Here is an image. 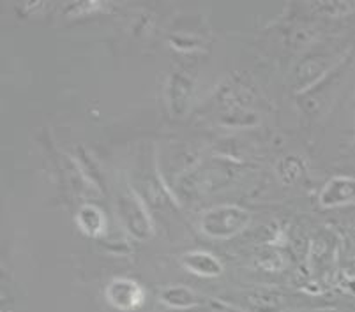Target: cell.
Masks as SVG:
<instances>
[{
  "instance_id": "1",
  "label": "cell",
  "mask_w": 355,
  "mask_h": 312,
  "mask_svg": "<svg viewBox=\"0 0 355 312\" xmlns=\"http://www.w3.org/2000/svg\"><path fill=\"white\" fill-rule=\"evenodd\" d=\"M251 219V212L239 205H218L203 212L200 217V231L214 240H228L248 230Z\"/></svg>"
},
{
  "instance_id": "2",
  "label": "cell",
  "mask_w": 355,
  "mask_h": 312,
  "mask_svg": "<svg viewBox=\"0 0 355 312\" xmlns=\"http://www.w3.org/2000/svg\"><path fill=\"white\" fill-rule=\"evenodd\" d=\"M117 214L122 226L135 240L148 242L154 237V219L135 189H124L117 198Z\"/></svg>"
},
{
  "instance_id": "3",
  "label": "cell",
  "mask_w": 355,
  "mask_h": 312,
  "mask_svg": "<svg viewBox=\"0 0 355 312\" xmlns=\"http://www.w3.org/2000/svg\"><path fill=\"white\" fill-rule=\"evenodd\" d=\"M105 300L119 312H135L144 307L147 293L137 279L119 275L105 286Z\"/></svg>"
},
{
  "instance_id": "4",
  "label": "cell",
  "mask_w": 355,
  "mask_h": 312,
  "mask_svg": "<svg viewBox=\"0 0 355 312\" xmlns=\"http://www.w3.org/2000/svg\"><path fill=\"white\" fill-rule=\"evenodd\" d=\"M195 92V78L186 69H175L168 75L164 83V101L172 117L182 118L191 106Z\"/></svg>"
},
{
  "instance_id": "5",
  "label": "cell",
  "mask_w": 355,
  "mask_h": 312,
  "mask_svg": "<svg viewBox=\"0 0 355 312\" xmlns=\"http://www.w3.org/2000/svg\"><path fill=\"white\" fill-rule=\"evenodd\" d=\"M237 307L246 312H285L290 307V300L276 289L258 288L241 295Z\"/></svg>"
},
{
  "instance_id": "6",
  "label": "cell",
  "mask_w": 355,
  "mask_h": 312,
  "mask_svg": "<svg viewBox=\"0 0 355 312\" xmlns=\"http://www.w3.org/2000/svg\"><path fill=\"white\" fill-rule=\"evenodd\" d=\"M318 203L324 208H340L355 205V176L336 175L322 187Z\"/></svg>"
},
{
  "instance_id": "7",
  "label": "cell",
  "mask_w": 355,
  "mask_h": 312,
  "mask_svg": "<svg viewBox=\"0 0 355 312\" xmlns=\"http://www.w3.org/2000/svg\"><path fill=\"white\" fill-rule=\"evenodd\" d=\"M179 261L184 270H188L189 273H193L196 277L203 279L219 277L223 273V270H225L221 259H219L218 256H214V254L207 253V250H188V253H184L182 256H180Z\"/></svg>"
},
{
  "instance_id": "8",
  "label": "cell",
  "mask_w": 355,
  "mask_h": 312,
  "mask_svg": "<svg viewBox=\"0 0 355 312\" xmlns=\"http://www.w3.org/2000/svg\"><path fill=\"white\" fill-rule=\"evenodd\" d=\"M161 304L172 311H189L203 304V297L188 286H166L157 295Z\"/></svg>"
},
{
  "instance_id": "9",
  "label": "cell",
  "mask_w": 355,
  "mask_h": 312,
  "mask_svg": "<svg viewBox=\"0 0 355 312\" xmlns=\"http://www.w3.org/2000/svg\"><path fill=\"white\" fill-rule=\"evenodd\" d=\"M76 226L82 231L85 237L99 238L105 235L106 231V215L98 205L85 203L78 208L76 215H74Z\"/></svg>"
},
{
  "instance_id": "10",
  "label": "cell",
  "mask_w": 355,
  "mask_h": 312,
  "mask_svg": "<svg viewBox=\"0 0 355 312\" xmlns=\"http://www.w3.org/2000/svg\"><path fill=\"white\" fill-rule=\"evenodd\" d=\"M74 160L78 163L80 169H82V173L85 175V178L89 180L96 189H105V176H103L98 163H96L94 157L90 156L83 147H78V149H76V152H74Z\"/></svg>"
},
{
  "instance_id": "11",
  "label": "cell",
  "mask_w": 355,
  "mask_h": 312,
  "mask_svg": "<svg viewBox=\"0 0 355 312\" xmlns=\"http://www.w3.org/2000/svg\"><path fill=\"white\" fill-rule=\"evenodd\" d=\"M276 175L285 185H292V183L299 182L302 178V175H304V163H302V159H299L295 156L283 157L276 164Z\"/></svg>"
},
{
  "instance_id": "12",
  "label": "cell",
  "mask_w": 355,
  "mask_h": 312,
  "mask_svg": "<svg viewBox=\"0 0 355 312\" xmlns=\"http://www.w3.org/2000/svg\"><path fill=\"white\" fill-rule=\"evenodd\" d=\"M316 9L329 16H343L355 11V2H316Z\"/></svg>"
},
{
  "instance_id": "13",
  "label": "cell",
  "mask_w": 355,
  "mask_h": 312,
  "mask_svg": "<svg viewBox=\"0 0 355 312\" xmlns=\"http://www.w3.org/2000/svg\"><path fill=\"white\" fill-rule=\"evenodd\" d=\"M258 265L269 272H277L285 266V263H283V256L277 250H267L258 258Z\"/></svg>"
},
{
  "instance_id": "14",
  "label": "cell",
  "mask_w": 355,
  "mask_h": 312,
  "mask_svg": "<svg viewBox=\"0 0 355 312\" xmlns=\"http://www.w3.org/2000/svg\"><path fill=\"white\" fill-rule=\"evenodd\" d=\"M99 8H101V2H76L74 6H69V8H67V15L78 16L80 12H82V15H87V12H92Z\"/></svg>"
},
{
  "instance_id": "15",
  "label": "cell",
  "mask_w": 355,
  "mask_h": 312,
  "mask_svg": "<svg viewBox=\"0 0 355 312\" xmlns=\"http://www.w3.org/2000/svg\"><path fill=\"white\" fill-rule=\"evenodd\" d=\"M343 277L345 281H355V258L348 259L343 265Z\"/></svg>"
}]
</instances>
